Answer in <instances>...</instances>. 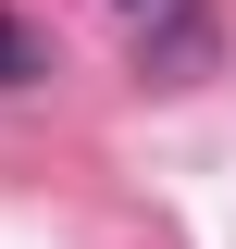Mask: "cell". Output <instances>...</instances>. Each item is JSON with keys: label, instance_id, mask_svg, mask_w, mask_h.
Instances as JSON below:
<instances>
[{"label": "cell", "instance_id": "cell-1", "mask_svg": "<svg viewBox=\"0 0 236 249\" xmlns=\"http://www.w3.org/2000/svg\"><path fill=\"white\" fill-rule=\"evenodd\" d=\"M50 75V50H37V25L25 13H0V88H37Z\"/></svg>", "mask_w": 236, "mask_h": 249}]
</instances>
